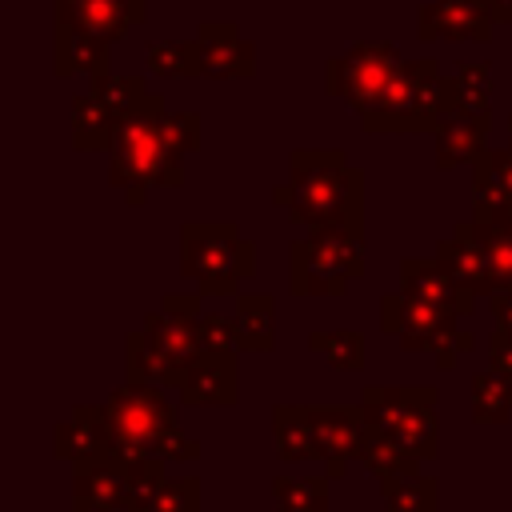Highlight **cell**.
I'll return each mask as SVG.
<instances>
[{"instance_id": "6da1fadb", "label": "cell", "mask_w": 512, "mask_h": 512, "mask_svg": "<svg viewBox=\"0 0 512 512\" xmlns=\"http://www.w3.org/2000/svg\"><path fill=\"white\" fill-rule=\"evenodd\" d=\"M272 204L308 232L364 236V172L340 148H296L288 156V184L272 188Z\"/></svg>"}, {"instance_id": "7a4b0ae2", "label": "cell", "mask_w": 512, "mask_h": 512, "mask_svg": "<svg viewBox=\"0 0 512 512\" xmlns=\"http://www.w3.org/2000/svg\"><path fill=\"white\" fill-rule=\"evenodd\" d=\"M164 112V96L152 92L136 112L116 120L108 148V184L120 188L128 204H144L148 188L184 184V156H176L164 136Z\"/></svg>"}, {"instance_id": "3957f363", "label": "cell", "mask_w": 512, "mask_h": 512, "mask_svg": "<svg viewBox=\"0 0 512 512\" xmlns=\"http://www.w3.org/2000/svg\"><path fill=\"white\" fill-rule=\"evenodd\" d=\"M448 112V76L436 56L404 60L388 88L360 112L364 132H432Z\"/></svg>"}, {"instance_id": "277c9868", "label": "cell", "mask_w": 512, "mask_h": 512, "mask_svg": "<svg viewBox=\"0 0 512 512\" xmlns=\"http://www.w3.org/2000/svg\"><path fill=\"white\" fill-rule=\"evenodd\" d=\"M256 272V248L232 220H188L180 228V276L204 296H232Z\"/></svg>"}, {"instance_id": "5b68a950", "label": "cell", "mask_w": 512, "mask_h": 512, "mask_svg": "<svg viewBox=\"0 0 512 512\" xmlns=\"http://www.w3.org/2000/svg\"><path fill=\"white\" fill-rule=\"evenodd\" d=\"M364 276L360 232H308L288 244V292L292 296H344Z\"/></svg>"}, {"instance_id": "8992f818", "label": "cell", "mask_w": 512, "mask_h": 512, "mask_svg": "<svg viewBox=\"0 0 512 512\" xmlns=\"http://www.w3.org/2000/svg\"><path fill=\"white\" fill-rule=\"evenodd\" d=\"M104 416L112 428V456L132 460V456H160L164 436L176 428V408L168 404L164 388L124 380L120 388L108 392Z\"/></svg>"}, {"instance_id": "52a82bcc", "label": "cell", "mask_w": 512, "mask_h": 512, "mask_svg": "<svg viewBox=\"0 0 512 512\" xmlns=\"http://www.w3.org/2000/svg\"><path fill=\"white\" fill-rule=\"evenodd\" d=\"M400 64L404 60L392 40H360L324 64V88H328V96L344 100L360 116L388 88V80L400 72Z\"/></svg>"}, {"instance_id": "ba28073f", "label": "cell", "mask_w": 512, "mask_h": 512, "mask_svg": "<svg viewBox=\"0 0 512 512\" xmlns=\"http://www.w3.org/2000/svg\"><path fill=\"white\" fill-rule=\"evenodd\" d=\"M372 428L360 412V404H312V440H316V464L332 480L348 472L352 460H360Z\"/></svg>"}, {"instance_id": "9c48e42d", "label": "cell", "mask_w": 512, "mask_h": 512, "mask_svg": "<svg viewBox=\"0 0 512 512\" xmlns=\"http://www.w3.org/2000/svg\"><path fill=\"white\" fill-rule=\"evenodd\" d=\"M456 320L460 316H452L428 300H416L404 288L380 296V332L396 336L404 352H432L456 328Z\"/></svg>"}, {"instance_id": "30bf717a", "label": "cell", "mask_w": 512, "mask_h": 512, "mask_svg": "<svg viewBox=\"0 0 512 512\" xmlns=\"http://www.w3.org/2000/svg\"><path fill=\"white\" fill-rule=\"evenodd\" d=\"M492 28V0H428L416 12V36L424 44H488Z\"/></svg>"}, {"instance_id": "8fae6325", "label": "cell", "mask_w": 512, "mask_h": 512, "mask_svg": "<svg viewBox=\"0 0 512 512\" xmlns=\"http://www.w3.org/2000/svg\"><path fill=\"white\" fill-rule=\"evenodd\" d=\"M148 20V0H56V28H72L116 44L128 28Z\"/></svg>"}, {"instance_id": "7c38bea8", "label": "cell", "mask_w": 512, "mask_h": 512, "mask_svg": "<svg viewBox=\"0 0 512 512\" xmlns=\"http://www.w3.org/2000/svg\"><path fill=\"white\" fill-rule=\"evenodd\" d=\"M176 396L184 408H232L240 400V356L236 352H200L188 364Z\"/></svg>"}, {"instance_id": "4fadbf2b", "label": "cell", "mask_w": 512, "mask_h": 512, "mask_svg": "<svg viewBox=\"0 0 512 512\" xmlns=\"http://www.w3.org/2000/svg\"><path fill=\"white\" fill-rule=\"evenodd\" d=\"M400 288L408 292V296H416V300H428V304H436V308H444V312H452V316H472L476 312V292L460 280V276H452L436 256L432 260H416V256H404L400 260Z\"/></svg>"}, {"instance_id": "5bb4252c", "label": "cell", "mask_w": 512, "mask_h": 512, "mask_svg": "<svg viewBox=\"0 0 512 512\" xmlns=\"http://www.w3.org/2000/svg\"><path fill=\"white\" fill-rule=\"evenodd\" d=\"M196 52H200V76L236 80L256 72V44L244 40L232 20H204L196 28Z\"/></svg>"}, {"instance_id": "9a60e30c", "label": "cell", "mask_w": 512, "mask_h": 512, "mask_svg": "<svg viewBox=\"0 0 512 512\" xmlns=\"http://www.w3.org/2000/svg\"><path fill=\"white\" fill-rule=\"evenodd\" d=\"M436 260L460 276L476 296H492L496 292V272H492V260H488V244L484 236L476 232V220H460L444 240H436Z\"/></svg>"}, {"instance_id": "2e32d148", "label": "cell", "mask_w": 512, "mask_h": 512, "mask_svg": "<svg viewBox=\"0 0 512 512\" xmlns=\"http://www.w3.org/2000/svg\"><path fill=\"white\" fill-rule=\"evenodd\" d=\"M52 452L56 460H68V464L112 456V428H108L104 404H72V412L52 428Z\"/></svg>"}, {"instance_id": "e0dca14e", "label": "cell", "mask_w": 512, "mask_h": 512, "mask_svg": "<svg viewBox=\"0 0 512 512\" xmlns=\"http://www.w3.org/2000/svg\"><path fill=\"white\" fill-rule=\"evenodd\" d=\"M128 484L116 456H96L72 464V512H124Z\"/></svg>"}, {"instance_id": "ac0fdd59", "label": "cell", "mask_w": 512, "mask_h": 512, "mask_svg": "<svg viewBox=\"0 0 512 512\" xmlns=\"http://www.w3.org/2000/svg\"><path fill=\"white\" fill-rule=\"evenodd\" d=\"M488 128H492V112H464V108H448L440 116V124L432 128L436 140V168L448 172L456 164H472L484 148H488Z\"/></svg>"}, {"instance_id": "d6986e66", "label": "cell", "mask_w": 512, "mask_h": 512, "mask_svg": "<svg viewBox=\"0 0 512 512\" xmlns=\"http://www.w3.org/2000/svg\"><path fill=\"white\" fill-rule=\"evenodd\" d=\"M472 220H504L512 212V144L484 148L472 160Z\"/></svg>"}, {"instance_id": "ffe728a7", "label": "cell", "mask_w": 512, "mask_h": 512, "mask_svg": "<svg viewBox=\"0 0 512 512\" xmlns=\"http://www.w3.org/2000/svg\"><path fill=\"white\" fill-rule=\"evenodd\" d=\"M404 448H412L420 460L440 456V416H436V388H408L400 424L388 432Z\"/></svg>"}, {"instance_id": "44dd1931", "label": "cell", "mask_w": 512, "mask_h": 512, "mask_svg": "<svg viewBox=\"0 0 512 512\" xmlns=\"http://www.w3.org/2000/svg\"><path fill=\"white\" fill-rule=\"evenodd\" d=\"M196 320H200V316H180V312L156 308V312L144 316V332H148V340H152L172 364H180V368L188 372V364L204 352V348H200V328H196Z\"/></svg>"}, {"instance_id": "7402d4cb", "label": "cell", "mask_w": 512, "mask_h": 512, "mask_svg": "<svg viewBox=\"0 0 512 512\" xmlns=\"http://www.w3.org/2000/svg\"><path fill=\"white\" fill-rule=\"evenodd\" d=\"M232 316H236V332H240V352H272L276 348V296L272 292H240Z\"/></svg>"}, {"instance_id": "603a6c76", "label": "cell", "mask_w": 512, "mask_h": 512, "mask_svg": "<svg viewBox=\"0 0 512 512\" xmlns=\"http://www.w3.org/2000/svg\"><path fill=\"white\" fill-rule=\"evenodd\" d=\"M124 372H128V380L156 384V388H180V384H184V368L172 364V360L148 340L144 328L124 336Z\"/></svg>"}, {"instance_id": "cb8c5ba5", "label": "cell", "mask_w": 512, "mask_h": 512, "mask_svg": "<svg viewBox=\"0 0 512 512\" xmlns=\"http://www.w3.org/2000/svg\"><path fill=\"white\" fill-rule=\"evenodd\" d=\"M272 440H276V456H280L284 464L316 460L312 404H276V408H272Z\"/></svg>"}, {"instance_id": "d4e9b609", "label": "cell", "mask_w": 512, "mask_h": 512, "mask_svg": "<svg viewBox=\"0 0 512 512\" xmlns=\"http://www.w3.org/2000/svg\"><path fill=\"white\" fill-rule=\"evenodd\" d=\"M116 132V112L88 88L72 96V148L76 152H108Z\"/></svg>"}, {"instance_id": "484cf974", "label": "cell", "mask_w": 512, "mask_h": 512, "mask_svg": "<svg viewBox=\"0 0 512 512\" xmlns=\"http://www.w3.org/2000/svg\"><path fill=\"white\" fill-rule=\"evenodd\" d=\"M360 464L380 480V488H388V484H396V480H404V476H416L424 460H420L412 448H404L396 436L372 432L368 444H364V452H360Z\"/></svg>"}, {"instance_id": "4316f807", "label": "cell", "mask_w": 512, "mask_h": 512, "mask_svg": "<svg viewBox=\"0 0 512 512\" xmlns=\"http://www.w3.org/2000/svg\"><path fill=\"white\" fill-rule=\"evenodd\" d=\"M108 48L96 36L72 32V28H56V76H96L108 72Z\"/></svg>"}, {"instance_id": "83f0119b", "label": "cell", "mask_w": 512, "mask_h": 512, "mask_svg": "<svg viewBox=\"0 0 512 512\" xmlns=\"http://www.w3.org/2000/svg\"><path fill=\"white\" fill-rule=\"evenodd\" d=\"M448 108L464 112H492V64L488 60H464L448 76Z\"/></svg>"}, {"instance_id": "f1b7e54d", "label": "cell", "mask_w": 512, "mask_h": 512, "mask_svg": "<svg viewBox=\"0 0 512 512\" xmlns=\"http://www.w3.org/2000/svg\"><path fill=\"white\" fill-rule=\"evenodd\" d=\"M328 472L320 476H276V512H328Z\"/></svg>"}, {"instance_id": "f546056e", "label": "cell", "mask_w": 512, "mask_h": 512, "mask_svg": "<svg viewBox=\"0 0 512 512\" xmlns=\"http://www.w3.org/2000/svg\"><path fill=\"white\" fill-rule=\"evenodd\" d=\"M308 348L324 356V364L340 368V372H360L368 364V344H364V332L356 328H332V332H312L308 336Z\"/></svg>"}, {"instance_id": "4dcf8cb0", "label": "cell", "mask_w": 512, "mask_h": 512, "mask_svg": "<svg viewBox=\"0 0 512 512\" xmlns=\"http://www.w3.org/2000/svg\"><path fill=\"white\" fill-rule=\"evenodd\" d=\"M512 416V384L496 372L484 368L472 376V420L476 424H504Z\"/></svg>"}, {"instance_id": "1f68e13d", "label": "cell", "mask_w": 512, "mask_h": 512, "mask_svg": "<svg viewBox=\"0 0 512 512\" xmlns=\"http://www.w3.org/2000/svg\"><path fill=\"white\" fill-rule=\"evenodd\" d=\"M148 72L160 80H188L200 76V52H196V36L192 40H152L148 44Z\"/></svg>"}, {"instance_id": "d6a6232c", "label": "cell", "mask_w": 512, "mask_h": 512, "mask_svg": "<svg viewBox=\"0 0 512 512\" xmlns=\"http://www.w3.org/2000/svg\"><path fill=\"white\" fill-rule=\"evenodd\" d=\"M384 512H436L440 508V484L436 476H404L388 488H380Z\"/></svg>"}, {"instance_id": "836d02e7", "label": "cell", "mask_w": 512, "mask_h": 512, "mask_svg": "<svg viewBox=\"0 0 512 512\" xmlns=\"http://www.w3.org/2000/svg\"><path fill=\"white\" fill-rule=\"evenodd\" d=\"M124 464V484H128V504H124V512H140V508H148V500L160 492V484L168 480L164 476V456H132V460H120Z\"/></svg>"}, {"instance_id": "e575fe53", "label": "cell", "mask_w": 512, "mask_h": 512, "mask_svg": "<svg viewBox=\"0 0 512 512\" xmlns=\"http://www.w3.org/2000/svg\"><path fill=\"white\" fill-rule=\"evenodd\" d=\"M92 92L116 112V120L128 116V112H136L152 96V88L140 76H116V72H96L92 76Z\"/></svg>"}, {"instance_id": "d590c367", "label": "cell", "mask_w": 512, "mask_h": 512, "mask_svg": "<svg viewBox=\"0 0 512 512\" xmlns=\"http://www.w3.org/2000/svg\"><path fill=\"white\" fill-rule=\"evenodd\" d=\"M404 400H408V388H392V384H368L360 392V412L368 420L372 432H392L400 424V412H404Z\"/></svg>"}, {"instance_id": "8d00e7d4", "label": "cell", "mask_w": 512, "mask_h": 512, "mask_svg": "<svg viewBox=\"0 0 512 512\" xmlns=\"http://www.w3.org/2000/svg\"><path fill=\"white\" fill-rule=\"evenodd\" d=\"M476 232L488 244V260L496 272V292L512 288V228L508 220H476Z\"/></svg>"}, {"instance_id": "74e56055", "label": "cell", "mask_w": 512, "mask_h": 512, "mask_svg": "<svg viewBox=\"0 0 512 512\" xmlns=\"http://www.w3.org/2000/svg\"><path fill=\"white\" fill-rule=\"evenodd\" d=\"M140 512H200V480L196 476H168L160 492Z\"/></svg>"}, {"instance_id": "f35d334b", "label": "cell", "mask_w": 512, "mask_h": 512, "mask_svg": "<svg viewBox=\"0 0 512 512\" xmlns=\"http://www.w3.org/2000/svg\"><path fill=\"white\" fill-rule=\"evenodd\" d=\"M196 328H200V348H204V352H240L236 316H224V312H200Z\"/></svg>"}, {"instance_id": "ab89813d", "label": "cell", "mask_w": 512, "mask_h": 512, "mask_svg": "<svg viewBox=\"0 0 512 512\" xmlns=\"http://www.w3.org/2000/svg\"><path fill=\"white\" fill-rule=\"evenodd\" d=\"M164 136L176 156H188L200 148V116L196 112H164Z\"/></svg>"}, {"instance_id": "60d3db41", "label": "cell", "mask_w": 512, "mask_h": 512, "mask_svg": "<svg viewBox=\"0 0 512 512\" xmlns=\"http://www.w3.org/2000/svg\"><path fill=\"white\" fill-rule=\"evenodd\" d=\"M472 348H476V336H472L468 328H460V324H456V328H452V332L432 348V352H436V368H444V372H448V368H456L460 352H472Z\"/></svg>"}, {"instance_id": "b9f144b4", "label": "cell", "mask_w": 512, "mask_h": 512, "mask_svg": "<svg viewBox=\"0 0 512 512\" xmlns=\"http://www.w3.org/2000/svg\"><path fill=\"white\" fill-rule=\"evenodd\" d=\"M488 368H496L512 384V328H492L488 336Z\"/></svg>"}, {"instance_id": "7bdbcfd3", "label": "cell", "mask_w": 512, "mask_h": 512, "mask_svg": "<svg viewBox=\"0 0 512 512\" xmlns=\"http://www.w3.org/2000/svg\"><path fill=\"white\" fill-rule=\"evenodd\" d=\"M160 456L168 460V464H192L196 456H200V440H192V436H184L180 432V424L164 436V444H160Z\"/></svg>"}, {"instance_id": "ee69618b", "label": "cell", "mask_w": 512, "mask_h": 512, "mask_svg": "<svg viewBox=\"0 0 512 512\" xmlns=\"http://www.w3.org/2000/svg\"><path fill=\"white\" fill-rule=\"evenodd\" d=\"M200 300H204V292H168L160 300V308L164 312H180V316H200Z\"/></svg>"}, {"instance_id": "f6af8a7d", "label": "cell", "mask_w": 512, "mask_h": 512, "mask_svg": "<svg viewBox=\"0 0 512 512\" xmlns=\"http://www.w3.org/2000/svg\"><path fill=\"white\" fill-rule=\"evenodd\" d=\"M488 308H492V320H496L500 328H512V288L492 292V296H488Z\"/></svg>"}, {"instance_id": "bcb514c9", "label": "cell", "mask_w": 512, "mask_h": 512, "mask_svg": "<svg viewBox=\"0 0 512 512\" xmlns=\"http://www.w3.org/2000/svg\"><path fill=\"white\" fill-rule=\"evenodd\" d=\"M492 12H496V24H512V0H492Z\"/></svg>"}, {"instance_id": "7dc6e473", "label": "cell", "mask_w": 512, "mask_h": 512, "mask_svg": "<svg viewBox=\"0 0 512 512\" xmlns=\"http://www.w3.org/2000/svg\"><path fill=\"white\" fill-rule=\"evenodd\" d=\"M508 144H512V116H508Z\"/></svg>"}]
</instances>
